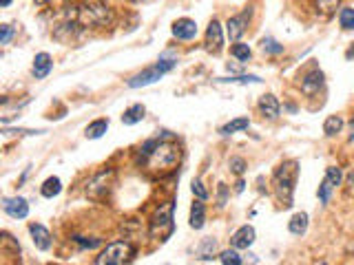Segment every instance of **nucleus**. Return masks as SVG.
Here are the masks:
<instances>
[{"label":"nucleus","mask_w":354,"mask_h":265,"mask_svg":"<svg viewBox=\"0 0 354 265\" xmlns=\"http://www.w3.org/2000/svg\"><path fill=\"white\" fill-rule=\"evenodd\" d=\"M139 157L146 159L151 170H170L180 161V146L173 140V135L164 132L162 137H153V140L144 142L139 148Z\"/></svg>","instance_id":"1"},{"label":"nucleus","mask_w":354,"mask_h":265,"mask_svg":"<svg viewBox=\"0 0 354 265\" xmlns=\"http://www.w3.org/2000/svg\"><path fill=\"white\" fill-rule=\"evenodd\" d=\"M76 18L82 27H107L113 20V11L104 0H84L78 7Z\"/></svg>","instance_id":"2"},{"label":"nucleus","mask_w":354,"mask_h":265,"mask_svg":"<svg viewBox=\"0 0 354 265\" xmlns=\"http://www.w3.org/2000/svg\"><path fill=\"white\" fill-rule=\"evenodd\" d=\"M297 161H284L281 166L272 174V186L277 190V197L284 201L286 208L292 206V192H295V182H297Z\"/></svg>","instance_id":"3"},{"label":"nucleus","mask_w":354,"mask_h":265,"mask_svg":"<svg viewBox=\"0 0 354 265\" xmlns=\"http://www.w3.org/2000/svg\"><path fill=\"white\" fill-rule=\"evenodd\" d=\"M175 60H160L157 64L153 66H149V69H144L142 73H137V75H133L131 80H129V86L131 89H139V86H149V84H155V82H160L164 75L168 73V71H173L175 69Z\"/></svg>","instance_id":"4"},{"label":"nucleus","mask_w":354,"mask_h":265,"mask_svg":"<svg viewBox=\"0 0 354 265\" xmlns=\"http://www.w3.org/2000/svg\"><path fill=\"white\" fill-rule=\"evenodd\" d=\"M131 252H133L131 243H126V241H115V243L107 245L104 252L95 258V265H124L129 261Z\"/></svg>","instance_id":"5"},{"label":"nucleus","mask_w":354,"mask_h":265,"mask_svg":"<svg viewBox=\"0 0 354 265\" xmlns=\"http://www.w3.org/2000/svg\"><path fill=\"white\" fill-rule=\"evenodd\" d=\"M173 232V203H164L160 206V210L155 212L153 221H151V234L160 239H166L168 234Z\"/></svg>","instance_id":"6"},{"label":"nucleus","mask_w":354,"mask_h":265,"mask_svg":"<svg viewBox=\"0 0 354 265\" xmlns=\"http://www.w3.org/2000/svg\"><path fill=\"white\" fill-rule=\"evenodd\" d=\"M111 177H113V170H102V172H97L93 179L87 184V195L91 199H97V197H102L107 192L109 188V182H111Z\"/></svg>","instance_id":"7"},{"label":"nucleus","mask_w":354,"mask_h":265,"mask_svg":"<svg viewBox=\"0 0 354 265\" xmlns=\"http://www.w3.org/2000/svg\"><path fill=\"white\" fill-rule=\"evenodd\" d=\"M3 210L9 216H14V219H24V216L29 214V203H27V199H22V197H14V199L5 197L3 199Z\"/></svg>","instance_id":"8"},{"label":"nucleus","mask_w":354,"mask_h":265,"mask_svg":"<svg viewBox=\"0 0 354 265\" xmlns=\"http://www.w3.org/2000/svg\"><path fill=\"white\" fill-rule=\"evenodd\" d=\"M173 35L177 40H193L197 35V22L191 18H180L173 22Z\"/></svg>","instance_id":"9"},{"label":"nucleus","mask_w":354,"mask_h":265,"mask_svg":"<svg viewBox=\"0 0 354 265\" xmlns=\"http://www.w3.org/2000/svg\"><path fill=\"white\" fill-rule=\"evenodd\" d=\"M248 27V11H243V14L239 16H233L228 22H226V31H228V38L237 42L243 35V31H246Z\"/></svg>","instance_id":"10"},{"label":"nucleus","mask_w":354,"mask_h":265,"mask_svg":"<svg viewBox=\"0 0 354 265\" xmlns=\"http://www.w3.org/2000/svg\"><path fill=\"white\" fill-rule=\"evenodd\" d=\"M233 248L235 250H248L255 243V228L253 226H241L239 230L233 234Z\"/></svg>","instance_id":"11"},{"label":"nucleus","mask_w":354,"mask_h":265,"mask_svg":"<svg viewBox=\"0 0 354 265\" xmlns=\"http://www.w3.org/2000/svg\"><path fill=\"white\" fill-rule=\"evenodd\" d=\"M29 232H31L33 245H36V248H38L40 252H47L49 248H51V234H49V230H47L45 226L31 224V226H29Z\"/></svg>","instance_id":"12"},{"label":"nucleus","mask_w":354,"mask_h":265,"mask_svg":"<svg viewBox=\"0 0 354 265\" xmlns=\"http://www.w3.org/2000/svg\"><path fill=\"white\" fill-rule=\"evenodd\" d=\"M206 45H208V49H213V51H219L224 47L222 25H219V20H215V18H213L208 29H206Z\"/></svg>","instance_id":"13"},{"label":"nucleus","mask_w":354,"mask_h":265,"mask_svg":"<svg viewBox=\"0 0 354 265\" xmlns=\"http://www.w3.org/2000/svg\"><path fill=\"white\" fill-rule=\"evenodd\" d=\"M51 69H53V62H51V56L49 53H38V56L33 58V69H31V73L36 80H42V77H47L49 73H51Z\"/></svg>","instance_id":"14"},{"label":"nucleus","mask_w":354,"mask_h":265,"mask_svg":"<svg viewBox=\"0 0 354 265\" xmlns=\"http://www.w3.org/2000/svg\"><path fill=\"white\" fill-rule=\"evenodd\" d=\"M323 86V73L319 69H314V71H310V73L301 80V91L306 93V95H314V93H319V89Z\"/></svg>","instance_id":"15"},{"label":"nucleus","mask_w":354,"mask_h":265,"mask_svg":"<svg viewBox=\"0 0 354 265\" xmlns=\"http://www.w3.org/2000/svg\"><path fill=\"white\" fill-rule=\"evenodd\" d=\"M279 102L274 95H264V98L259 100V111H261V115L268 117V119H277L279 117Z\"/></svg>","instance_id":"16"},{"label":"nucleus","mask_w":354,"mask_h":265,"mask_svg":"<svg viewBox=\"0 0 354 265\" xmlns=\"http://www.w3.org/2000/svg\"><path fill=\"white\" fill-rule=\"evenodd\" d=\"M204 221H206V208H204V201L197 199L191 206V228L193 230H201V228H204Z\"/></svg>","instance_id":"17"},{"label":"nucleus","mask_w":354,"mask_h":265,"mask_svg":"<svg viewBox=\"0 0 354 265\" xmlns=\"http://www.w3.org/2000/svg\"><path fill=\"white\" fill-rule=\"evenodd\" d=\"M144 113H146L144 104H133V106H129L124 111V115H122V124L135 126L137 122H142V119H144Z\"/></svg>","instance_id":"18"},{"label":"nucleus","mask_w":354,"mask_h":265,"mask_svg":"<svg viewBox=\"0 0 354 265\" xmlns=\"http://www.w3.org/2000/svg\"><path fill=\"white\" fill-rule=\"evenodd\" d=\"M109 130V119L104 117H100V119H95V122H91L87 126V130H84V135L89 137V140H100L102 135Z\"/></svg>","instance_id":"19"},{"label":"nucleus","mask_w":354,"mask_h":265,"mask_svg":"<svg viewBox=\"0 0 354 265\" xmlns=\"http://www.w3.org/2000/svg\"><path fill=\"white\" fill-rule=\"evenodd\" d=\"M288 230H290L292 234H297V237L306 234V230H308V214H306V212L292 214V219H290V224H288Z\"/></svg>","instance_id":"20"},{"label":"nucleus","mask_w":354,"mask_h":265,"mask_svg":"<svg viewBox=\"0 0 354 265\" xmlns=\"http://www.w3.org/2000/svg\"><path fill=\"white\" fill-rule=\"evenodd\" d=\"M40 192H42V197H47V199L58 197L60 192H62V182H60L58 177H49V179H45V184L40 186Z\"/></svg>","instance_id":"21"},{"label":"nucleus","mask_w":354,"mask_h":265,"mask_svg":"<svg viewBox=\"0 0 354 265\" xmlns=\"http://www.w3.org/2000/svg\"><path fill=\"white\" fill-rule=\"evenodd\" d=\"M248 126H250L248 117H237V119H233V122H228L226 126H222V128H219V132H222V135H233V132L246 130Z\"/></svg>","instance_id":"22"},{"label":"nucleus","mask_w":354,"mask_h":265,"mask_svg":"<svg viewBox=\"0 0 354 265\" xmlns=\"http://www.w3.org/2000/svg\"><path fill=\"white\" fill-rule=\"evenodd\" d=\"M341 128H343V119L339 115H330L326 119V124H323V132H326L328 137H334L337 132H341Z\"/></svg>","instance_id":"23"},{"label":"nucleus","mask_w":354,"mask_h":265,"mask_svg":"<svg viewBox=\"0 0 354 265\" xmlns=\"http://www.w3.org/2000/svg\"><path fill=\"white\" fill-rule=\"evenodd\" d=\"M215 82H230V84H259L264 82L259 75H235V77H217Z\"/></svg>","instance_id":"24"},{"label":"nucleus","mask_w":354,"mask_h":265,"mask_svg":"<svg viewBox=\"0 0 354 265\" xmlns=\"http://www.w3.org/2000/svg\"><path fill=\"white\" fill-rule=\"evenodd\" d=\"M339 25L343 27V29H354V9L352 7H345V9H341L339 11Z\"/></svg>","instance_id":"25"},{"label":"nucleus","mask_w":354,"mask_h":265,"mask_svg":"<svg viewBox=\"0 0 354 265\" xmlns=\"http://www.w3.org/2000/svg\"><path fill=\"white\" fill-rule=\"evenodd\" d=\"M230 53L239 60V62H248L250 56H253V51H250V47L248 45H243V42H237V45L230 49Z\"/></svg>","instance_id":"26"},{"label":"nucleus","mask_w":354,"mask_h":265,"mask_svg":"<svg viewBox=\"0 0 354 265\" xmlns=\"http://www.w3.org/2000/svg\"><path fill=\"white\" fill-rule=\"evenodd\" d=\"M219 261L224 265H243V258L237 254V250H224L222 254H219Z\"/></svg>","instance_id":"27"},{"label":"nucleus","mask_w":354,"mask_h":265,"mask_svg":"<svg viewBox=\"0 0 354 265\" xmlns=\"http://www.w3.org/2000/svg\"><path fill=\"white\" fill-rule=\"evenodd\" d=\"M334 188H337V186H334L330 179H328V177L323 179L321 186H319V201H321V203H328V201H330V195H332Z\"/></svg>","instance_id":"28"},{"label":"nucleus","mask_w":354,"mask_h":265,"mask_svg":"<svg viewBox=\"0 0 354 265\" xmlns=\"http://www.w3.org/2000/svg\"><path fill=\"white\" fill-rule=\"evenodd\" d=\"M261 49L266 53H272V56H279V53H284V45H279L274 38H264L261 40Z\"/></svg>","instance_id":"29"},{"label":"nucleus","mask_w":354,"mask_h":265,"mask_svg":"<svg viewBox=\"0 0 354 265\" xmlns=\"http://www.w3.org/2000/svg\"><path fill=\"white\" fill-rule=\"evenodd\" d=\"M314 5L319 11H323V14H332V11L337 9L339 0H314Z\"/></svg>","instance_id":"30"},{"label":"nucleus","mask_w":354,"mask_h":265,"mask_svg":"<svg viewBox=\"0 0 354 265\" xmlns=\"http://www.w3.org/2000/svg\"><path fill=\"white\" fill-rule=\"evenodd\" d=\"M191 190H193V195H195V197L201 199V201H206V199H208V192H206L204 184H201L199 179H195V182L191 184Z\"/></svg>","instance_id":"31"},{"label":"nucleus","mask_w":354,"mask_h":265,"mask_svg":"<svg viewBox=\"0 0 354 265\" xmlns=\"http://www.w3.org/2000/svg\"><path fill=\"white\" fill-rule=\"evenodd\" d=\"M326 177L330 179V182H332L334 186H339V184H341V179H343V172H341V168L330 166V168L326 170Z\"/></svg>","instance_id":"32"},{"label":"nucleus","mask_w":354,"mask_h":265,"mask_svg":"<svg viewBox=\"0 0 354 265\" xmlns=\"http://www.w3.org/2000/svg\"><path fill=\"white\" fill-rule=\"evenodd\" d=\"M73 241H76L80 248H89V250H91V248H97V245L102 243V239H91V241H89V239H84V237H73Z\"/></svg>","instance_id":"33"},{"label":"nucleus","mask_w":354,"mask_h":265,"mask_svg":"<svg viewBox=\"0 0 354 265\" xmlns=\"http://www.w3.org/2000/svg\"><path fill=\"white\" fill-rule=\"evenodd\" d=\"M11 35H14V27H11V25H3V27H0V45H9Z\"/></svg>","instance_id":"34"},{"label":"nucleus","mask_w":354,"mask_h":265,"mask_svg":"<svg viewBox=\"0 0 354 265\" xmlns=\"http://www.w3.org/2000/svg\"><path fill=\"white\" fill-rule=\"evenodd\" d=\"M230 170L241 174L243 170H246V161H243V157H230Z\"/></svg>","instance_id":"35"},{"label":"nucleus","mask_w":354,"mask_h":265,"mask_svg":"<svg viewBox=\"0 0 354 265\" xmlns=\"http://www.w3.org/2000/svg\"><path fill=\"white\" fill-rule=\"evenodd\" d=\"M219 206H226V186L219 184Z\"/></svg>","instance_id":"36"},{"label":"nucleus","mask_w":354,"mask_h":265,"mask_svg":"<svg viewBox=\"0 0 354 265\" xmlns=\"http://www.w3.org/2000/svg\"><path fill=\"white\" fill-rule=\"evenodd\" d=\"M38 5H58L60 0H36Z\"/></svg>","instance_id":"37"},{"label":"nucleus","mask_w":354,"mask_h":265,"mask_svg":"<svg viewBox=\"0 0 354 265\" xmlns=\"http://www.w3.org/2000/svg\"><path fill=\"white\" fill-rule=\"evenodd\" d=\"M345 58H347V60H352V58H354V47H350V49H347V53H345Z\"/></svg>","instance_id":"38"},{"label":"nucleus","mask_w":354,"mask_h":265,"mask_svg":"<svg viewBox=\"0 0 354 265\" xmlns=\"http://www.w3.org/2000/svg\"><path fill=\"white\" fill-rule=\"evenodd\" d=\"M243 186H246V184L239 179V182H237V192H243Z\"/></svg>","instance_id":"39"},{"label":"nucleus","mask_w":354,"mask_h":265,"mask_svg":"<svg viewBox=\"0 0 354 265\" xmlns=\"http://www.w3.org/2000/svg\"><path fill=\"white\" fill-rule=\"evenodd\" d=\"M0 5H3V7H9V5H11V0H0Z\"/></svg>","instance_id":"40"},{"label":"nucleus","mask_w":354,"mask_h":265,"mask_svg":"<svg viewBox=\"0 0 354 265\" xmlns=\"http://www.w3.org/2000/svg\"><path fill=\"white\" fill-rule=\"evenodd\" d=\"M321 265H326V263H321Z\"/></svg>","instance_id":"41"}]
</instances>
